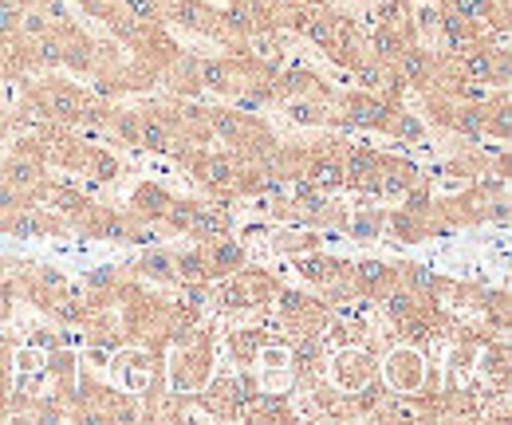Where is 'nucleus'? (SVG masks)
<instances>
[{"mask_svg": "<svg viewBox=\"0 0 512 425\" xmlns=\"http://www.w3.org/2000/svg\"><path fill=\"white\" fill-rule=\"evenodd\" d=\"M40 107H44V115L56 122H79L83 115V95L75 91V87H67V83H52V87H44V95H40Z\"/></svg>", "mask_w": 512, "mask_h": 425, "instance_id": "f257e3e1", "label": "nucleus"}, {"mask_svg": "<svg viewBox=\"0 0 512 425\" xmlns=\"http://www.w3.org/2000/svg\"><path fill=\"white\" fill-rule=\"evenodd\" d=\"M394 71H398V79L422 87V83L430 79V71H434V60H430L426 48H402V52L394 56Z\"/></svg>", "mask_w": 512, "mask_h": 425, "instance_id": "f03ea898", "label": "nucleus"}, {"mask_svg": "<svg viewBox=\"0 0 512 425\" xmlns=\"http://www.w3.org/2000/svg\"><path fill=\"white\" fill-rule=\"evenodd\" d=\"M497 56H501V52H493V48H465V56H461V79H473V83H493Z\"/></svg>", "mask_w": 512, "mask_h": 425, "instance_id": "7ed1b4c3", "label": "nucleus"}, {"mask_svg": "<svg viewBox=\"0 0 512 425\" xmlns=\"http://www.w3.org/2000/svg\"><path fill=\"white\" fill-rule=\"evenodd\" d=\"M390 107H386L383 99H371V95H355V99H347V119L359 122V126H386L390 122Z\"/></svg>", "mask_w": 512, "mask_h": 425, "instance_id": "20e7f679", "label": "nucleus"}, {"mask_svg": "<svg viewBox=\"0 0 512 425\" xmlns=\"http://www.w3.org/2000/svg\"><path fill=\"white\" fill-rule=\"evenodd\" d=\"M170 193L166 189H158V185H142L138 193H134V213L138 217H146V221H162L166 217V209H170Z\"/></svg>", "mask_w": 512, "mask_h": 425, "instance_id": "39448f33", "label": "nucleus"}, {"mask_svg": "<svg viewBox=\"0 0 512 425\" xmlns=\"http://www.w3.org/2000/svg\"><path fill=\"white\" fill-rule=\"evenodd\" d=\"M190 233L201 237V241L225 237V233H229V213H225V209H205V205H197V217H193Z\"/></svg>", "mask_w": 512, "mask_h": 425, "instance_id": "423d86ee", "label": "nucleus"}, {"mask_svg": "<svg viewBox=\"0 0 512 425\" xmlns=\"http://www.w3.org/2000/svg\"><path fill=\"white\" fill-rule=\"evenodd\" d=\"M241 244L225 241V237H217V241L209 244V252H205V268L209 272H237L241 268Z\"/></svg>", "mask_w": 512, "mask_h": 425, "instance_id": "0eeeda50", "label": "nucleus"}, {"mask_svg": "<svg viewBox=\"0 0 512 425\" xmlns=\"http://www.w3.org/2000/svg\"><path fill=\"white\" fill-rule=\"evenodd\" d=\"M197 75H201V83L213 87V91H233L237 67L225 60H205V63H197Z\"/></svg>", "mask_w": 512, "mask_h": 425, "instance_id": "6e6552de", "label": "nucleus"}, {"mask_svg": "<svg viewBox=\"0 0 512 425\" xmlns=\"http://www.w3.org/2000/svg\"><path fill=\"white\" fill-rule=\"evenodd\" d=\"M197 182L213 185V189L233 185V162H229V158H205V162L197 166Z\"/></svg>", "mask_w": 512, "mask_h": 425, "instance_id": "1a4fd4ad", "label": "nucleus"}, {"mask_svg": "<svg viewBox=\"0 0 512 425\" xmlns=\"http://www.w3.org/2000/svg\"><path fill=\"white\" fill-rule=\"evenodd\" d=\"M119 8H123V16H130L134 24H154V20H162L158 0H119Z\"/></svg>", "mask_w": 512, "mask_h": 425, "instance_id": "9d476101", "label": "nucleus"}, {"mask_svg": "<svg viewBox=\"0 0 512 425\" xmlns=\"http://www.w3.org/2000/svg\"><path fill=\"white\" fill-rule=\"evenodd\" d=\"M453 12L465 16L469 24H485L493 20V0H453Z\"/></svg>", "mask_w": 512, "mask_h": 425, "instance_id": "9b49d317", "label": "nucleus"}, {"mask_svg": "<svg viewBox=\"0 0 512 425\" xmlns=\"http://www.w3.org/2000/svg\"><path fill=\"white\" fill-rule=\"evenodd\" d=\"M193 217H197V201H170V209H166L162 221H170L178 233H190Z\"/></svg>", "mask_w": 512, "mask_h": 425, "instance_id": "f8f14e48", "label": "nucleus"}, {"mask_svg": "<svg viewBox=\"0 0 512 425\" xmlns=\"http://www.w3.org/2000/svg\"><path fill=\"white\" fill-rule=\"evenodd\" d=\"M174 268H178V280H205V276H209L205 252H186V256H178Z\"/></svg>", "mask_w": 512, "mask_h": 425, "instance_id": "ddd939ff", "label": "nucleus"}, {"mask_svg": "<svg viewBox=\"0 0 512 425\" xmlns=\"http://www.w3.org/2000/svg\"><path fill=\"white\" fill-rule=\"evenodd\" d=\"M414 28H418V36H422V40L438 36V28H442V8H438V4H422V8H418V16H414Z\"/></svg>", "mask_w": 512, "mask_h": 425, "instance_id": "4468645a", "label": "nucleus"}, {"mask_svg": "<svg viewBox=\"0 0 512 425\" xmlns=\"http://www.w3.org/2000/svg\"><path fill=\"white\" fill-rule=\"evenodd\" d=\"M4 229H12L16 237H44L48 233V221L40 217V213H20L12 225H4Z\"/></svg>", "mask_w": 512, "mask_h": 425, "instance_id": "2eb2a0df", "label": "nucleus"}, {"mask_svg": "<svg viewBox=\"0 0 512 425\" xmlns=\"http://www.w3.org/2000/svg\"><path fill=\"white\" fill-rule=\"evenodd\" d=\"M312 182L316 185H323V189H339L343 185V162H316L312 166Z\"/></svg>", "mask_w": 512, "mask_h": 425, "instance_id": "dca6fc26", "label": "nucleus"}, {"mask_svg": "<svg viewBox=\"0 0 512 425\" xmlns=\"http://www.w3.org/2000/svg\"><path fill=\"white\" fill-rule=\"evenodd\" d=\"M386 280H390V272H386L379 260H367V264H359V288H367V292H379Z\"/></svg>", "mask_w": 512, "mask_h": 425, "instance_id": "f3484780", "label": "nucleus"}, {"mask_svg": "<svg viewBox=\"0 0 512 425\" xmlns=\"http://www.w3.org/2000/svg\"><path fill=\"white\" fill-rule=\"evenodd\" d=\"M288 115L296 122H308V126H320V122H327V115H323L320 103H312V99H296L292 107H288Z\"/></svg>", "mask_w": 512, "mask_h": 425, "instance_id": "a211bd4d", "label": "nucleus"}, {"mask_svg": "<svg viewBox=\"0 0 512 425\" xmlns=\"http://www.w3.org/2000/svg\"><path fill=\"white\" fill-rule=\"evenodd\" d=\"M142 272H146V276H154V280H174V276H178V272H174V260H170L166 252L146 256V260H142Z\"/></svg>", "mask_w": 512, "mask_h": 425, "instance_id": "6ab92c4d", "label": "nucleus"}, {"mask_svg": "<svg viewBox=\"0 0 512 425\" xmlns=\"http://www.w3.org/2000/svg\"><path fill=\"white\" fill-rule=\"evenodd\" d=\"M390 130H394L398 138H406V142H422V138H426L422 122L414 119V115H406V111H398V119L390 122Z\"/></svg>", "mask_w": 512, "mask_h": 425, "instance_id": "aec40b11", "label": "nucleus"}, {"mask_svg": "<svg viewBox=\"0 0 512 425\" xmlns=\"http://www.w3.org/2000/svg\"><path fill=\"white\" fill-rule=\"evenodd\" d=\"M386 311H390V319H398V323H410V319H414V296H410V292H390V300H386Z\"/></svg>", "mask_w": 512, "mask_h": 425, "instance_id": "412c9836", "label": "nucleus"}, {"mask_svg": "<svg viewBox=\"0 0 512 425\" xmlns=\"http://www.w3.org/2000/svg\"><path fill=\"white\" fill-rule=\"evenodd\" d=\"M16 28H20V4L16 0H0V40L16 36Z\"/></svg>", "mask_w": 512, "mask_h": 425, "instance_id": "4be33fe9", "label": "nucleus"}, {"mask_svg": "<svg viewBox=\"0 0 512 425\" xmlns=\"http://www.w3.org/2000/svg\"><path fill=\"white\" fill-rule=\"evenodd\" d=\"M249 48H253V60H260V63L280 60V48H276V40H272V36H253V40H249Z\"/></svg>", "mask_w": 512, "mask_h": 425, "instance_id": "5701e85b", "label": "nucleus"}, {"mask_svg": "<svg viewBox=\"0 0 512 425\" xmlns=\"http://www.w3.org/2000/svg\"><path fill=\"white\" fill-rule=\"evenodd\" d=\"M312 87H316V75L312 71H300V67L288 71L284 83H280V91H312Z\"/></svg>", "mask_w": 512, "mask_h": 425, "instance_id": "b1692460", "label": "nucleus"}, {"mask_svg": "<svg viewBox=\"0 0 512 425\" xmlns=\"http://www.w3.org/2000/svg\"><path fill=\"white\" fill-rule=\"evenodd\" d=\"M379 225H383L379 213H371V217L359 213V217H355V237H359V241H371V237H379Z\"/></svg>", "mask_w": 512, "mask_h": 425, "instance_id": "393cba45", "label": "nucleus"}, {"mask_svg": "<svg viewBox=\"0 0 512 425\" xmlns=\"http://www.w3.org/2000/svg\"><path fill=\"white\" fill-rule=\"evenodd\" d=\"M91 170H95V178H103V182L119 178V162L107 158V154H91Z\"/></svg>", "mask_w": 512, "mask_h": 425, "instance_id": "a878e982", "label": "nucleus"}, {"mask_svg": "<svg viewBox=\"0 0 512 425\" xmlns=\"http://www.w3.org/2000/svg\"><path fill=\"white\" fill-rule=\"evenodd\" d=\"M402 272H406V280H410V284H414V288H422V292H430V288H434V284H438V280H434V276H430V272H422V268H418V264H402Z\"/></svg>", "mask_w": 512, "mask_h": 425, "instance_id": "bb28decb", "label": "nucleus"}, {"mask_svg": "<svg viewBox=\"0 0 512 425\" xmlns=\"http://www.w3.org/2000/svg\"><path fill=\"white\" fill-rule=\"evenodd\" d=\"M359 83H363L367 91H375V87L383 83V67H379V63H363V67H359Z\"/></svg>", "mask_w": 512, "mask_h": 425, "instance_id": "cd10ccee", "label": "nucleus"}, {"mask_svg": "<svg viewBox=\"0 0 512 425\" xmlns=\"http://www.w3.org/2000/svg\"><path fill=\"white\" fill-rule=\"evenodd\" d=\"M115 130H119L127 142H138V115H119V119H115Z\"/></svg>", "mask_w": 512, "mask_h": 425, "instance_id": "c85d7f7f", "label": "nucleus"}, {"mask_svg": "<svg viewBox=\"0 0 512 425\" xmlns=\"http://www.w3.org/2000/svg\"><path fill=\"white\" fill-rule=\"evenodd\" d=\"M0 229H4V221H0Z\"/></svg>", "mask_w": 512, "mask_h": 425, "instance_id": "c756f323", "label": "nucleus"}]
</instances>
